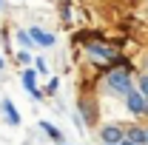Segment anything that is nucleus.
I'll return each mask as SVG.
<instances>
[{
	"mask_svg": "<svg viewBox=\"0 0 148 145\" xmlns=\"http://www.w3.org/2000/svg\"><path fill=\"white\" fill-rule=\"evenodd\" d=\"M108 88L111 91H120V94H128V91H131L128 71H111L108 74Z\"/></svg>",
	"mask_w": 148,
	"mask_h": 145,
	"instance_id": "obj_1",
	"label": "nucleus"
},
{
	"mask_svg": "<svg viewBox=\"0 0 148 145\" xmlns=\"http://www.w3.org/2000/svg\"><path fill=\"white\" fill-rule=\"evenodd\" d=\"M125 97H128V108H131V114H148V100H145V97H140L137 91H128Z\"/></svg>",
	"mask_w": 148,
	"mask_h": 145,
	"instance_id": "obj_2",
	"label": "nucleus"
},
{
	"mask_svg": "<svg viewBox=\"0 0 148 145\" xmlns=\"http://www.w3.org/2000/svg\"><path fill=\"white\" fill-rule=\"evenodd\" d=\"M100 137H103V142H123L125 140V134H123L120 125H103L100 128Z\"/></svg>",
	"mask_w": 148,
	"mask_h": 145,
	"instance_id": "obj_3",
	"label": "nucleus"
},
{
	"mask_svg": "<svg viewBox=\"0 0 148 145\" xmlns=\"http://www.w3.org/2000/svg\"><path fill=\"white\" fill-rule=\"evenodd\" d=\"M26 34L32 37V43H40V46H54V34H49V31H43V29H29Z\"/></svg>",
	"mask_w": 148,
	"mask_h": 145,
	"instance_id": "obj_4",
	"label": "nucleus"
},
{
	"mask_svg": "<svg viewBox=\"0 0 148 145\" xmlns=\"http://www.w3.org/2000/svg\"><path fill=\"white\" fill-rule=\"evenodd\" d=\"M20 80H23V88L29 91V94H34V97H40V91H37V83H34V80H37V74L32 71V68H26Z\"/></svg>",
	"mask_w": 148,
	"mask_h": 145,
	"instance_id": "obj_5",
	"label": "nucleus"
},
{
	"mask_svg": "<svg viewBox=\"0 0 148 145\" xmlns=\"http://www.w3.org/2000/svg\"><path fill=\"white\" fill-rule=\"evenodd\" d=\"M88 51L94 54V60H117V54H114L111 49H106V46H97V43H94V46H88Z\"/></svg>",
	"mask_w": 148,
	"mask_h": 145,
	"instance_id": "obj_6",
	"label": "nucleus"
},
{
	"mask_svg": "<svg viewBox=\"0 0 148 145\" xmlns=\"http://www.w3.org/2000/svg\"><path fill=\"white\" fill-rule=\"evenodd\" d=\"M3 114H6V120H9L12 125H20V114H17V108H14L12 100H3Z\"/></svg>",
	"mask_w": 148,
	"mask_h": 145,
	"instance_id": "obj_7",
	"label": "nucleus"
},
{
	"mask_svg": "<svg viewBox=\"0 0 148 145\" xmlns=\"http://www.w3.org/2000/svg\"><path fill=\"white\" fill-rule=\"evenodd\" d=\"M128 142H134V145H148V140H145V128H128V137H125Z\"/></svg>",
	"mask_w": 148,
	"mask_h": 145,
	"instance_id": "obj_8",
	"label": "nucleus"
},
{
	"mask_svg": "<svg viewBox=\"0 0 148 145\" xmlns=\"http://www.w3.org/2000/svg\"><path fill=\"white\" fill-rule=\"evenodd\" d=\"M40 128H43V131H46V134H49V137H51V140H57V142H60V131H57V128L51 125V122H49V120H43V122H40Z\"/></svg>",
	"mask_w": 148,
	"mask_h": 145,
	"instance_id": "obj_9",
	"label": "nucleus"
},
{
	"mask_svg": "<svg viewBox=\"0 0 148 145\" xmlns=\"http://www.w3.org/2000/svg\"><path fill=\"white\" fill-rule=\"evenodd\" d=\"M137 94L148 100V77H143V80H140V91H137Z\"/></svg>",
	"mask_w": 148,
	"mask_h": 145,
	"instance_id": "obj_10",
	"label": "nucleus"
},
{
	"mask_svg": "<svg viewBox=\"0 0 148 145\" xmlns=\"http://www.w3.org/2000/svg\"><path fill=\"white\" fill-rule=\"evenodd\" d=\"M17 40L23 43V46H32V37L26 34V31H20V34H17Z\"/></svg>",
	"mask_w": 148,
	"mask_h": 145,
	"instance_id": "obj_11",
	"label": "nucleus"
},
{
	"mask_svg": "<svg viewBox=\"0 0 148 145\" xmlns=\"http://www.w3.org/2000/svg\"><path fill=\"white\" fill-rule=\"evenodd\" d=\"M17 60L23 63V66H29V63H32V57H29V51H20V54H17Z\"/></svg>",
	"mask_w": 148,
	"mask_h": 145,
	"instance_id": "obj_12",
	"label": "nucleus"
},
{
	"mask_svg": "<svg viewBox=\"0 0 148 145\" xmlns=\"http://www.w3.org/2000/svg\"><path fill=\"white\" fill-rule=\"evenodd\" d=\"M57 85H60V83H57L54 77H51V80H49V94H54V91H57Z\"/></svg>",
	"mask_w": 148,
	"mask_h": 145,
	"instance_id": "obj_13",
	"label": "nucleus"
},
{
	"mask_svg": "<svg viewBox=\"0 0 148 145\" xmlns=\"http://www.w3.org/2000/svg\"><path fill=\"white\" fill-rule=\"evenodd\" d=\"M120 145H134V142H128V140H123V142H120Z\"/></svg>",
	"mask_w": 148,
	"mask_h": 145,
	"instance_id": "obj_14",
	"label": "nucleus"
},
{
	"mask_svg": "<svg viewBox=\"0 0 148 145\" xmlns=\"http://www.w3.org/2000/svg\"><path fill=\"white\" fill-rule=\"evenodd\" d=\"M103 145H120V142H103Z\"/></svg>",
	"mask_w": 148,
	"mask_h": 145,
	"instance_id": "obj_15",
	"label": "nucleus"
},
{
	"mask_svg": "<svg viewBox=\"0 0 148 145\" xmlns=\"http://www.w3.org/2000/svg\"><path fill=\"white\" fill-rule=\"evenodd\" d=\"M0 68H3V57H0Z\"/></svg>",
	"mask_w": 148,
	"mask_h": 145,
	"instance_id": "obj_16",
	"label": "nucleus"
},
{
	"mask_svg": "<svg viewBox=\"0 0 148 145\" xmlns=\"http://www.w3.org/2000/svg\"><path fill=\"white\" fill-rule=\"evenodd\" d=\"M145 68H148V57H145Z\"/></svg>",
	"mask_w": 148,
	"mask_h": 145,
	"instance_id": "obj_17",
	"label": "nucleus"
},
{
	"mask_svg": "<svg viewBox=\"0 0 148 145\" xmlns=\"http://www.w3.org/2000/svg\"><path fill=\"white\" fill-rule=\"evenodd\" d=\"M145 140H148V131H145Z\"/></svg>",
	"mask_w": 148,
	"mask_h": 145,
	"instance_id": "obj_18",
	"label": "nucleus"
},
{
	"mask_svg": "<svg viewBox=\"0 0 148 145\" xmlns=\"http://www.w3.org/2000/svg\"><path fill=\"white\" fill-rule=\"evenodd\" d=\"M60 145H66V142H60Z\"/></svg>",
	"mask_w": 148,
	"mask_h": 145,
	"instance_id": "obj_19",
	"label": "nucleus"
}]
</instances>
